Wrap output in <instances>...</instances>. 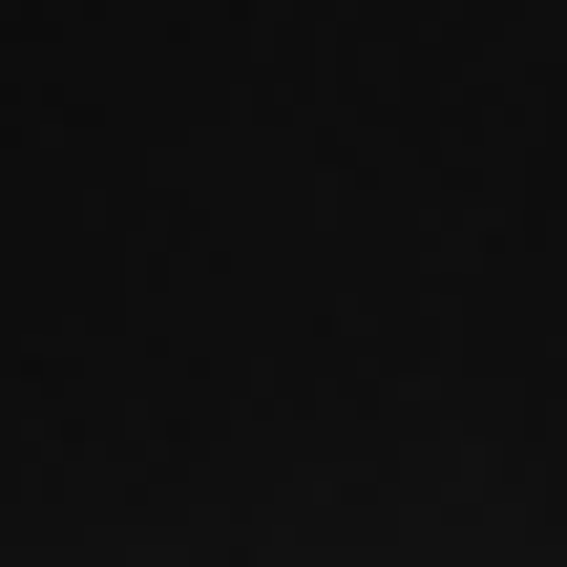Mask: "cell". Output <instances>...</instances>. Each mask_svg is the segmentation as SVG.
Wrapping results in <instances>:
<instances>
[{
	"mask_svg": "<svg viewBox=\"0 0 567 567\" xmlns=\"http://www.w3.org/2000/svg\"><path fill=\"white\" fill-rule=\"evenodd\" d=\"M0 567H567V0H0Z\"/></svg>",
	"mask_w": 567,
	"mask_h": 567,
	"instance_id": "obj_1",
	"label": "cell"
}]
</instances>
